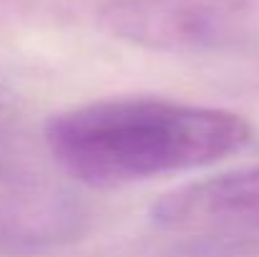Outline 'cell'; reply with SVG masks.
<instances>
[{
    "mask_svg": "<svg viewBox=\"0 0 259 257\" xmlns=\"http://www.w3.org/2000/svg\"><path fill=\"white\" fill-rule=\"evenodd\" d=\"M88 204L51 157L0 136V257H30L78 240Z\"/></svg>",
    "mask_w": 259,
    "mask_h": 257,
    "instance_id": "7a4b0ae2",
    "label": "cell"
},
{
    "mask_svg": "<svg viewBox=\"0 0 259 257\" xmlns=\"http://www.w3.org/2000/svg\"><path fill=\"white\" fill-rule=\"evenodd\" d=\"M254 126L227 108L171 98H103L53 114L43 129L51 162L73 184L121 187L211 167L244 152Z\"/></svg>",
    "mask_w": 259,
    "mask_h": 257,
    "instance_id": "6da1fadb",
    "label": "cell"
},
{
    "mask_svg": "<svg viewBox=\"0 0 259 257\" xmlns=\"http://www.w3.org/2000/svg\"><path fill=\"white\" fill-rule=\"evenodd\" d=\"M151 222L171 232H259V162L166 192Z\"/></svg>",
    "mask_w": 259,
    "mask_h": 257,
    "instance_id": "277c9868",
    "label": "cell"
},
{
    "mask_svg": "<svg viewBox=\"0 0 259 257\" xmlns=\"http://www.w3.org/2000/svg\"><path fill=\"white\" fill-rule=\"evenodd\" d=\"M98 25L126 43L169 53L214 51L229 41L227 18L196 0H108Z\"/></svg>",
    "mask_w": 259,
    "mask_h": 257,
    "instance_id": "3957f363",
    "label": "cell"
}]
</instances>
